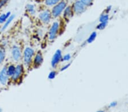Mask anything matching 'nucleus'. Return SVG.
<instances>
[{"instance_id":"13","label":"nucleus","mask_w":128,"mask_h":112,"mask_svg":"<svg viewBox=\"0 0 128 112\" xmlns=\"http://www.w3.org/2000/svg\"><path fill=\"white\" fill-rule=\"evenodd\" d=\"M71 10L70 7H68L66 9L64 12V16L66 19H68L71 16Z\"/></svg>"},{"instance_id":"24","label":"nucleus","mask_w":128,"mask_h":112,"mask_svg":"<svg viewBox=\"0 0 128 112\" xmlns=\"http://www.w3.org/2000/svg\"><path fill=\"white\" fill-rule=\"evenodd\" d=\"M71 59V56L70 54H66L64 56V57L63 58V60L64 61H68Z\"/></svg>"},{"instance_id":"17","label":"nucleus","mask_w":128,"mask_h":112,"mask_svg":"<svg viewBox=\"0 0 128 112\" xmlns=\"http://www.w3.org/2000/svg\"><path fill=\"white\" fill-rule=\"evenodd\" d=\"M60 0H46V4L48 6H52V5L56 4Z\"/></svg>"},{"instance_id":"4","label":"nucleus","mask_w":128,"mask_h":112,"mask_svg":"<svg viewBox=\"0 0 128 112\" xmlns=\"http://www.w3.org/2000/svg\"><path fill=\"white\" fill-rule=\"evenodd\" d=\"M58 28L59 23L57 22L54 23L49 32V39L50 40H53L56 37L57 32L58 31Z\"/></svg>"},{"instance_id":"3","label":"nucleus","mask_w":128,"mask_h":112,"mask_svg":"<svg viewBox=\"0 0 128 112\" xmlns=\"http://www.w3.org/2000/svg\"><path fill=\"white\" fill-rule=\"evenodd\" d=\"M12 57L13 59L16 61H18L21 58L22 54L21 49L18 46L14 45L13 47L12 50Z\"/></svg>"},{"instance_id":"6","label":"nucleus","mask_w":128,"mask_h":112,"mask_svg":"<svg viewBox=\"0 0 128 112\" xmlns=\"http://www.w3.org/2000/svg\"><path fill=\"white\" fill-rule=\"evenodd\" d=\"M61 58H62V53H61L60 50H57L56 52L54 55L53 58H52L51 61V65L53 67H55L57 63H59V62L60 61Z\"/></svg>"},{"instance_id":"22","label":"nucleus","mask_w":128,"mask_h":112,"mask_svg":"<svg viewBox=\"0 0 128 112\" xmlns=\"http://www.w3.org/2000/svg\"><path fill=\"white\" fill-rule=\"evenodd\" d=\"M80 1L82 2L85 6H88V5H90L91 3L92 0H80Z\"/></svg>"},{"instance_id":"1","label":"nucleus","mask_w":128,"mask_h":112,"mask_svg":"<svg viewBox=\"0 0 128 112\" xmlns=\"http://www.w3.org/2000/svg\"><path fill=\"white\" fill-rule=\"evenodd\" d=\"M34 54V51L31 48L27 47L25 49L23 53V60L25 64L29 65L31 62V59Z\"/></svg>"},{"instance_id":"12","label":"nucleus","mask_w":128,"mask_h":112,"mask_svg":"<svg viewBox=\"0 0 128 112\" xmlns=\"http://www.w3.org/2000/svg\"><path fill=\"white\" fill-rule=\"evenodd\" d=\"M11 13L10 12H7L6 14H3L0 16V23H3L6 21V20L10 17Z\"/></svg>"},{"instance_id":"23","label":"nucleus","mask_w":128,"mask_h":112,"mask_svg":"<svg viewBox=\"0 0 128 112\" xmlns=\"http://www.w3.org/2000/svg\"><path fill=\"white\" fill-rule=\"evenodd\" d=\"M7 1H8V0H1V1H0V9H1L3 5L6 4Z\"/></svg>"},{"instance_id":"11","label":"nucleus","mask_w":128,"mask_h":112,"mask_svg":"<svg viewBox=\"0 0 128 112\" xmlns=\"http://www.w3.org/2000/svg\"><path fill=\"white\" fill-rule=\"evenodd\" d=\"M14 18V15H10V17H9L8 19L6 20V21L5 22V25H3L2 28V31H4L6 30V29L7 28V27L9 26V25L11 23V22L13 21V20Z\"/></svg>"},{"instance_id":"7","label":"nucleus","mask_w":128,"mask_h":112,"mask_svg":"<svg viewBox=\"0 0 128 112\" xmlns=\"http://www.w3.org/2000/svg\"><path fill=\"white\" fill-rule=\"evenodd\" d=\"M85 9V5L80 1H77L74 4V10L76 13L80 14Z\"/></svg>"},{"instance_id":"2","label":"nucleus","mask_w":128,"mask_h":112,"mask_svg":"<svg viewBox=\"0 0 128 112\" xmlns=\"http://www.w3.org/2000/svg\"><path fill=\"white\" fill-rule=\"evenodd\" d=\"M66 6V3L64 1L60 2V3H59L58 4H57L54 8L53 9V15L54 17H57L58 16L61 12H62V11L64 10Z\"/></svg>"},{"instance_id":"25","label":"nucleus","mask_w":128,"mask_h":112,"mask_svg":"<svg viewBox=\"0 0 128 112\" xmlns=\"http://www.w3.org/2000/svg\"><path fill=\"white\" fill-rule=\"evenodd\" d=\"M116 105H117L116 102H111L110 104V106H111V107H114V106H116Z\"/></svg>"},{"instance_id":"9","label":"nucleus","mask_w":128,"mask_h":112,"mask_svg":"<svg viewBox=\"0 0 128 112\" xmlns=\"http://www.w3.org/2000/svg\"><path fill=\"white\" fill-rule=\"evenodd\" d=\"M40 19L44 23H48L51 19V14L49 11H44L40 14Z\"/></svg>"},{"instance_id":"27","label":"nucleus","mask_w":128,"mask_h":112,"mask_svg":"<svg viewBox=\"0 0 128 112\" xmlns=\"http://www.w3.org/2000/svg\"><path fill=\"white\" fill-rule=\"evenodd\" d=\"M1 111H2V109H1V108H0V112H1Z\"/></svg>"},{"instance_id":"14","label":"nucleus","mask_w":128,"mask_h":112,"mask_svg":"<svg viewBox=\"0 0 128 112\" xmlns=\"http://www.w3.org/2000/svg\"><path fill=\"white\" fill-rule=\"evenodd\" d=\"M15 70H16V67H14V65H10L8 67V69H7V74H8L9 76H12L13 75Z\"/></svg>"},{"instance_id":"26","label":"nucleus","mask_w":128,"mask_h":112,"mask_svg":"<svg viewBox=\"0 0 128 112\" xmlns=\"http://www.w3.org/2000/svg\"><path fill=\"white\" fill-rule=\"evenodd\" d=\"M70 64H68V65H67L66 66H65L64 67H63L62 69H61V71H63V70H65L67 69V68L70 66Z\"/></svg>"},{"instance_id":"5","label":"nucleus","mask_w":128,"mask_h":112,"mask_svg":"<svg viewBox=\"0 0 128 112\" xmlns=\"http://www.w3.org/2000/svg\"><path fill=\"white\" fill-rule=\"evenodd\" d=\"M9 75L7 74L6 67H3L0 72V83L2 85L5 86L8 80Z\"/></svg>"},{"instance_id":"8","label":"nucleus","mask_w":128,"mask_h":112,"mask_svg":"<svg viewBox=\"0 0 128 112\" xmlns=\"http://www.w3.org/2000/svg\"><path fill=\"white\" fill-rule=\"evenodd\" d=\"M22 72H23V67H22V66L20 65L17 66L14 74L12 76V79L14 81L18 79L22 74Z\"/></svg>"},{"instance_id":"21","label":"nucleus","mask_w":128,"mask_h":112,"mask_svg":"<svg viewBox=\"0 0 128 112\" xmlns=\"http://www.w3.org/2000/svg\"><path fill=\"white\" fill-rule=\"evenodd\" d=\"M55 76H56V72H55V71H51L49 74L48 78L50 79H53L55 77Z\"/></svg>"},{"instance_id":"20","label":"nucleus","mask_w":128,"mask_h":112,"mask_svg":"<svg viewBox=\"0 0 128 112\" xmlns=\"http://www.w3.org/2000/svg\"><path fill=\"white\" fill-rule=\"evenodd\" d=\"M107 24V22H101V23H100V25H97V28L99 29L100 30H103V29H104L105 28V27H106Z\"/></svg>"},{"instance_id":"18","label":"nucleus","mask_w":128,"mask_h":112,"mask_svg":"<svg viewBox=\"0 0 128 112\" xmlns=\"http://www.w3.org/2000/svg\"><path fill=\"white\" fill-rule=\"evenodd\" d=\"M96 36H97V34H96V32H92L91 35L90 36L88 39V43H91L92 42H93L95 39V38L96 37Z\"/></svg>"},{"instance_id":"15","label":"nucleus","mask_w":128,"mask_h":112,"mask_svg":"<svg viewBox=\"0 0 128 112\" xmlns=\"http://www.w3.org/2000/svg\"><path fill=\"white\" fill-rule=\"evenodd\" d=\"M26 9L28 11V12H30L31 14H32V15L35 14V8L33 5H27L26 6Z\"/></svg>"},{"instance_id":"10","label":"nucleus","mask_w":128,"mask_h":112,"mask_svg":"<svg viewBox=\"0 0 128 112\" xmlns=\"http://www.w3.org/2000/svg\"><path fill=\"white\" fill-rule=\"evenodd\" d=\"M43 62V57L42 53L39 52L36 56V57L34 60V63L36 67L39 66L42 64Z\"/></svg>"},{"instance_id":"19","label":"nucleus","mask_w":128,"mask_h":112,"mask_svg":"<svg viewBox=\"0 0 128 112\" xmlns=\"http://www.w3.org/2000/svg\"><path fill=\"white\" fill-rule=\"evenodd\" d=\"M109 17L108 15H102L100 18V22H108Z\"/></svg>"},{"instance_id":"16","label":"nucleus","mask_w":128,"mask_h":112,"mask_svg":"<svg viewBox=\"0 0 128 112\" xmlns=\"http://www.w3.org/2000/svg\"><path fill=\"white\" fill-rule=\"evenodd\" d=\"M5 58V50L1 48L0 49V64L3 61Z\"/></svg>"}]
</instances>
